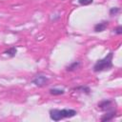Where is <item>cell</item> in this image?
Here are the masks:
<instances>
[{"label": "cell", "mask_w": 122, "mask_h": 122, "mask_svg": "<svg viewBox=\"0 0 122 122\" xmlns=\"http://www.w3.org/2000/svg\"><path fill=\"white\" fill-rule=\"evenodd\" d=\"M116 115V109L114 110H112V111H108V112H105V113L103 114V116L100 118V120L102 122H106V121H111L112 120Z\"/></svg>", "instance_id": "5"}, {"label": "cell", "mask_w": 122, "mask_h": 122, "mask_svg": "<svg viewBox=\"0 0 122 122\" xmlns=\"http://www.w3.org/2000/svg\"><path fill=\"white\" fill-rule=\"evenodd\" d=\"M108 25H109V22H108V21H106V20L101 21V22L96 23V24L94 25V27H93V30H94L95 32H101V31H104V30H106V28L108 27Z\"/></svg>", "instance_id": "6"}, {"label": "cell", "mask_w": 122, "mask_h": 122, "mask_svg": "<svg viewBox=\"0 0 122 122\" xmlns=\"http://www.w3.org/2000/svg\"><path fill=\"white\" fill-rule=\"evenodd\" d=\"M74 90L78 91V92H84L86 94H90L91 93V89L88 86H78V87L74 88Z\"/></svg>", "instance_id": "9"}, {"label": "cell", "mask_w": 122, "mask_h": 122, "mask_svg": "<svg viewBox=\"0 0 122 122\" xmlns=\"http://www.w3.org/2000/svg\"><path fill=\"white\" fill-rule=\"evenodd\" d=\"M93 2V0H78V3L82 6H88L90 4H92Z\"/></svg>", "instance_id": "12"}, {"label": "cell", "mask_w": 122, "mask_h": 122, "mask_svg": "<svg viewBox=\"0 0 122 122\" xmlns=\"http://www.w3.org/2000/svg\"><path fill=\"white\" fill-rule=\"evenodd\" d=\"M112 59H113V52L110 51L105 57L98 59L92 67L94 72H101L104 71H108L112 68Z\"/></svg>", "instance_id": "1"}, {"label": "cell", "mask_w": 122, "mask_h": 122, "mask_svg": "<svg viewBox=\"0 0 122 122\" xmlns=\"http://www.w3.org/2000/svg\"><path fill=\"white\" fill-rule=\"evenodd\" d=\"M50 93L52 95H61L65 93V90L64 89H58V88H51L50 89Z\"/></svg>", "instance_id": "8"}, {"label": "cell", "mask_w": 122, "mask_h": 122, "mask_svg": "<svg viewBox=\"0 0 122 122\" xmlns=\"http://www.w3.org/2000/svg\"><path fill=\"white\" fill-rule=\"evenodd\" d=\"M110 15H116L118 12H120V8H118V7H113V8H111L110 9Z\"/></svg>", "instance_id": "11"}, {"label": "cell", "mask_w": 122, "mask_h": 122, "mask_svg": "<svg viewBox=\"0 0 122 122\" xmlns=\"http://www.w3.org/2000/svg\"><path fill=\"white\" fill-rule=\"evenodd\" d=\"M49 82V78L43 74H38L36 75L32 80H31V83L34 84L35 86L37 87H43V86H46Z\"/></svg>", "instance_id": "3"}, {"label": "cell", "mask_w": 122, "mask_h": 122, "mask_svg": "<svg viewBox=\"0 0 122 122\" xmlns=\"http://www.w3.org/2000/svg\"><path fill=\"white\" fill-rule=\"evenodd\" d=\"M113 31H114L116 34H118V35L122 34V27H121V26H117V27L113 30Z\"/></svg>", "instance_id": "13"}, {"label": "cell", "mask_w": 122, "mask_h": 122, "mask_svg": "<svg viewBox=\"0 0 122 122\" xmlns=\"http://www.w3.org/2000/svg\"><path fill=\"white\" fill-rule=\"evenodd\" d=\"M77 114V112L73 109H51L50 110V117L53 121H60L64 118H71Z\"/></svg>", "instance_id": "2"}, {"label": "cell", "mask_w": 122, "mask_h": 122, "mask_svg": "<svg viewBox=\"0 0 122 122\" xmlns=\"http://www.w3.org/2000/svg\"><path fill=\"white\" fill-rule=\"evenodd\" d=\"M79 66H80V62L79 61H73L72 63H71L70 65H68L66 67V70L68 71H73L77 70L79 68Z\"/></svg>", "instance_id": "7"}, {"label": "cell", "mask_w": 122, "mask_h": 122, "mask_svg": "<svg viewBox=\"0 0 122 122\" xmlns=\"http://www.w3.org/2000/svg\"><path fill=\"white\" fill-rule=\"evenodd\" d=\"M4 53H5V54H7V55H9L10 57H14V56H15V54L17 53V50H16V48H15V47H11V48L8 49L7 51H4Z\"/></svg>", "instance_id": "10"}, {"label": "cell", "mask_w": 122, "mask_h": 122, "mask_svg": "<svg viewBox=\"0 0 122 122\" xmlns=\"http://www.w3.org/2000/svg\"><path fill=\"white\" fill-rule=\"evenodd\" d=\"M98 108L104 112H108V111H112L115 109V107L113 108L112 101L111 99H103L102 101H100L98 103Z\"/></svg>", "instance_id": "4"}]
</instances>
